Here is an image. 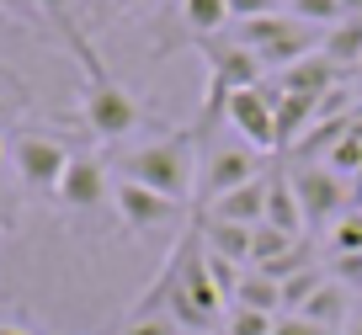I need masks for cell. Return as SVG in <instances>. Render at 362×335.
<instances>
[{"label": "cell", "mask_w": 362, "mask_h": 335, "mask_svg": "<svg viewBox=\"0 0 362 335\" xmlns=\"http://www.w3.org/2000/svg\"><path fill=\"white\" fill-rule=\"evenodd\" d=\"M69 54H75L80 64V123L90 128V134L102 139V144H117V139H128L139 123H144V107H139L134 90L117 86V75L102 64V54L90 48V37H69Z\"/></svg>", "instance_id": "obj_1"}, {"label": "cell", "mask_w": 362, "mask_h": 335, "mask_svg": "<svg viewBox=\"0 0 362 335\" xmlns=\"http://www.w3.org/2000/svg\"><path fill=\"white\" fill-rule=\"evenodd\" d=\"M107 170L117 181H139V187L181 202L197 187V134H160L144 144H128L107 160Z\"/></svg>", "instance_id": "obj_2"}, {"label": "cell", "mask_w": 362, "mask_h": 335, "mask_svg": "<svg viewBox=\"0 0 362 335\" xmlns=\"http://www.w3.org/2000/svg\"><path fill=\"white\" fill-rule=\"evenodd\" d=\"M288 187H293L309 229H330V223L351 208V181H341L325 160H298V165H288Z\"/></svg>", "instance_id": "obj_3"}, {"label": "cell", "mask_w": 362, "mask_h": 335, "mask_svg": "<svg viewBox=\"0 0 362 335\" xmlns=\"http://www.w3.org/2000/svg\"><path fill=\"white\" fill-rule=\"evenodd\" d=\"M197 165H203V176H197V202H203V208L218 202L224 192L267 176V170H261V149H250V144H208Z\"/></svg>", "instance_id": "obj_4"}, {"label": "cell", "mask_w": 362, "mask_h": 335, "mask_svg": "<svg viewBox=\"0 0 362 335\" xmlns=\"http://www.w3.org/2000/svg\"><path fill=\"white\" fill-rule=\"evenodd\" d=\"M11 165H16V176H22V187H27V192H37V197H54L59 181H64L69 149L59 144L54 134H16V144H11Z\"/></svg>", "instance_id": "obj_5"}, {"label": "cell", "mask_w": 362, "mask_h": 335, "mask_svg": "<svg viewBox=\"0 0 362 335\" xmlns=\"http://www.w3.org/2000/svg\"><path fill=\"white\" fill-rule=\"evenodd\" d=\"M272 101H277V90L261 80V86H245V90H229L224 101V123L235 128L240 139H245L250 149H277V112H272Z\"/></svg>", "instance_id": "obj_6"}, {"label": "cell", "mask_w": 362, "mask_h": 335, "mask_svg": "<svg viewBox=\"0 0 362 335\" xmlns=\"http://www.w3.org/2000/svg\"><path fill=\"white\" fill-rule=\"evenodd\" d=\"M54 202H59L64 213H96L102 202L112 208V170H107V160H96V155H69L64 181H59Z\"/></svg>", "instance_id": "obj_7"}, {"label": "cell", "mask_w": 362, "mask_h": 335, "mask_svg": "<svg viewBox=\"0 0 362 335\" xmlns=\"http://www.w3.org/2000/svg\"><path fill=\"white\" fill-rule=\"evenodd\" d=\"M112 213L123 218V229H160V223H170L181 213V202H170V197H160V192H149V187H139V181H117L112 176Z\"/></svg>", "instance_id": "obj_8"}, {"label": "cell", "mask_w": 362, "mask_h": 335, "mask_svg": "<svg viewBox=\"0 0 362 335\" xmlns=\"http://www.w3.org/2000/svg\"><path fill=\"white\" fill-rule=\"evenodd\" d=\"M336 86H346V75H341L320 48H315V54H304L298 64L277 69V80H272V90H283V96H330Z\"/></svg>", "instance_id": "obj_9"}, {"label": "cell", "mask_w": 362, "mask_h": 335, "mask_svg": "<svg viewBox=\"0 0 362 335\" xmlns=\"http://www.w3.org/2000/svg\"><path fill=\"white\" fill-rule=\"evenodd\" d=\"M203 218H224V223H245V229H256L261 218H267V176L245 181V187L224 192L218 202H208Z\"/></svg>", "instance_id": "obj_10"}, {"label": "cell", "mask_w": 362, "mask_h": 335, "mask_svg": "<svg viewBox=\"0 0 362 335\" xmlns=\"http://www.w3.org/2000/svg\"><path fill=\"white\" fill-rule=\"evenodd\" d=\"M261 223H272V229H283V235H293V240L309 235L304 208H298L293 187H288V170H272V176H267V218H261Z\"/></svg>", "instance_id": "obj_11"}, {"label": "cell", "mask_w": 362, "mask_h": 335, "mask_svg": "<svg viewBox=\"0 0 362 335\" xmlns=\"http://www.w3.org/2000/svg\"><path fill=\"white\" fill-rule=\"evenodd\" d=\"M267 86H272V80H267ZM272 112H277V149H293L298 139L320 123V96H283V90H277Z\"/></svg>", "instance_id": "obj_12"}, {"label": "cell", "mask_w": 362, "mask_h": 335, "mask_svg": "<svg viewBox=\"0 0 362 335\" xmlns=\"http://www.w3.org/2000/svg\"><path fill=\"white\" fill-rule=\"evenodd\" d=\"M320 54H325L346 80L357 75L362 69V16H346V22H336L330 33H320Z\"/></svg>", "instance_id": "obj_13"}, {"label": "cell", "mask_w": 362, "mask_h": 335, "mask_svg": "<svg viewBox=\"0 0 362 335\" xmlns=\"http://www.w3.org/2000/svg\"><path fill=\"white\" fill-rule=\"evenodd\" d=\"M197 235H203V245L214 256L235 261V266H250V229L245 223H224V218H203L197 213Z\"/></svg>", "instance_id": "obj_14"}, {"label": "cell", "mask_w": 362, "mask_h": 335, "mask_svg": "<svg viewBox=\"0 0 362 335\" xmlns=\"http://www.w3.org/2000/svg\"><path fill=\"white\" fill-rule=\"evenodd\" d=\"M298 314H304V319H315L320 330L336 335V330H346V319H351V298H346V288H341V282L325 277V282H320V293H315Z\"/></svg>", "instance_id": "obj_15"}, {"label": "cell", "mask_w": 362, "mask_h": 335, "mask_svg": "<svg viewBox=\"0 0 362 335\" xmlns=\"http://www.w3.org/2000/svg\"><path fill=\"white\" fill-rule=\"evenodd\" d=\"M181 27H187V43L218 37L229 27V0H181Z\"/></svg>", "instance_id": "obj_16"}, {"label": "cell", "mask_w": 362, "mask_h": 335, "mask_svg": "<svg viewBox=\"0 0 362 335\" xmlns=\"http://www.w3.org/2000/svg\"><path fill=\"white\" fill-rule=\"evenodd\" d=\"M235 303L240 309H256V314H283V288L272 277H261V271H245V282H240V293H235Z\"/></svg>", "instance_id": "obj_17"}, {"label": "cell", "mask_w": 362, "mask_h": 335, "mask_svg": "<svg viewBox=\"0 0 362 335\" xmlns=\"http://www.w3.org/2000/svg\"><path fill=\"white\" fill-rule=\"evenodd\" d=\"M293 245H298L293 235L272 229V223H256V229H250V271H256V266H272V261H277V256H288Z\"/></svg>", "instance_id": "obj_18"}, {"label": "cell", "mask_w": 362, "mask_h": 335, "mask_svg": "<svg viewBox=\"0 0 362 335\" xmlns=\"http://www.w3.org/2000/svg\"><path fill=\"white\" fill-rule=\"evenodd\" d=\"M330 256H362V208H346L336 223L325 229Z\"/></svg>", "instance_id": "obj_19"}, {"label": "cell", "mask_w": 362, "mask_h": 335, "mask_svg": "<svg viewBox=\"0 0 362 335\" xmlns=\"http://www.w3.org/2000/svg\"><path fill=\"white\" fill-rule=\"evenodd\" d=\"M288 16L304 22V27H315V33H330L336 22H346L341 0H288Z\"/></svg>", "instance_id": "obj_20"}, {"label": "cell", "mask_w": 362, "mask_h": 335, "mask_svg": "<svg viewBox=\"0 0 362 335\" xmlns=\"http://www.w3.org/2000/svg\"><path fill=\"white\" fill-rule=\"evenodd\" d=\"M117 335H181V324L170 319L165 309H149V303H139L134 314H128V324Z\"/></svg>", "instance_id": "obj_21"}, {"label": "cell", "mask_w": 362, "mask_h": 335, "mask_svg": "<svg viewBox=\"0 0 362 335\" xmlns=\"http://www.w3.org/2000/svg\"><path fill=\"white\" fill-rule=\"evenodd\" d=\"M277 319H283V314H277ZM277 319H272V314H256V309H240V303H235V309L224 314V324H218V335H272V324H277Z\"/></svg>", "instance_id": "obj_22"}, {"label": "cell", "mask_w": 362, "mask_h": 335, "mask_svg": "<svg viewBox=\"0 0 362 335\" xmlns=\"http://www.w3.org/2000/svg\"><path fill=\"white\" fill-rule=\"evenodd\" d=\"M320 282H325V277H320L315 266L298 271V277H288V282H283V314H298V309H304V303L320 293Z\"/></svg>", "instance_id": "obj_23"}, {"label": "cell", "mask_w": 362, "mask_h": 335, "mask_svg": "<svg viewBox=\"0 0 362 335\" xmlns=\"http://www.w3.org/2000/svg\"><path fill=\"white\" fill-rule=\"evenodd\" d=\"M33 6H37V16H43V22H54L59 33H64V43L86 33V27L75 22V0H33Z\"/></svg>", "instance_id": "obj_24"}, {"label": "cell", "mask_w": 362, "mask_h": 335, "mask_svg": "<svg viewBox=\"0 0 362 335\" xmlns=\"http://www.w3.org/2000/svg\"><path fill=\"white\" fill-rule=\"evenodd\" d=\"M325 165L336 170L341 181H357V170H362V144H357V139L346 134V139H341V144H336V149L325 155Z\"/></svg>", "instance_id": "obj_25"}, {"label": "cell", "mask_w": 362, "mask_h": 335, "mask_svg": "<svg viewBox=\"0 0 362 335\" xmlns=\"http://www.w3.org/2000/svg\"><path fill=\"white\" fill-rule=\"evenodd\" d=\"M288 11L283 0H229V22H256V16H277Z\"/></svg>", "instance_id": "obj_26"}, {"label": "cell", "mask_w": 362, "mask_h": 335, "mask_svg": "<svg viewBox=\"0 0 362 335\" xmlns=\"http://www.w3.org/2000/svg\"><path fill=\"white\" fill-rule=\"evenodd\" d=\"M330 282H341V288H362V256H330Z\"/></svg>", "instance_id": "obj_27"}, {"label": "cell", "mask_w": 362, "mask_h": 335, "mask_svg": "<svg viewBox=\"0 0 362 335\" xmlns=\"http://www.w3.org/2000/svg\"><path fill=\"white\" fill-rule=\"evenodd\" d=\"M272 335H330V330H320V324L304 319V314H283V319L272 324Z\"/></svg>", "instance_id": "obj_28"}, {"label": "cell", "mask_w": 362, "mask_h": 335, "mask_svg": "<svg viewBox=\"0 0 362 335\" xmlns=\"http://www.w3.org/2000/svg\"><path fill=\"white\" fill-rule=\"evenodd\" d=\"M0 11H11V16H22L27 27H43V16H37V6H33V0H0Z\"/></svg>", "instance_id": "obj_29"}, {"label": "cell", "mask_w": 362, "mask_h": 335, "mask_svg": "<svg viewBox=\"0 0 362 335\" xmlns=\"http://www.w3.org/2000/svg\"><path fill=\"white\" fill-rule=\"evenodd\" d=\"M22 101H27V96H0V123H6V117H11V112L22 107Z\"/></svg>", "instance_id": "obj_30"}, {"label": "cell", "mask_w": 362, "mask_h": 335, "mask_svg": "<svg viewBox=\"0 0 362 335\" xmlns=\"http://www.w3.org/2000/svg\"><path fill=\"white\" fill-rule=\"evenodd\" d=\"M117 11H139V6H149V0H112Z\"/></svg>", "instance_id": "obj_31"}, {"label": "cell", "mask_w": 362, "mask_h": 335, "mask_svg": "<svg viewBox=\"0 0 362 335\" xmlns=\"http://www.w3.org/2000/svg\"><path fill=\"white\" fill-rule=\"evenodd\" d=\"M341 11H346V16H362V0H341Z\"/></svg>", "instance_id": "obj_32"}, {"label": "cell", "mask_w": 362, "mask_h": 335, "mask_svg": "<svg viewBox=\"0 0 362 335\" xmlns=\"http://www.w3.org/2000/svg\"><path fill=\"white\" fill-rule=\"evenodd\" d=\"M0 335H33L27 324H0Z\"/></svg>", "instance_id": "obj_33"}, {"label": "cell", "mask_w": 362, "mask_h": 335, "mask_svg": "<svg viewBox=\"0 0 362 335\" xmlns=\"http://www.w3.org/2000/svg\"><path fill=\"white\" fill-rule=\"evenodd\" d=\"M346 335H362V314H351V319H346Z\"/></svg>", "instance_id": "obj_34"}, {"label": "cell", "mask_w": 362, "mask_h": 335, "mask_svg": "<svg viewBox=\"0 0 362 335\" xmlns=\"http://www.w3.org/2000/svg\"><path fill=\"white\" fill-rule=\"evenodd\" d=\"M181 335H197V330H181Z\"/></svg>", "instance_id": "obj_35"}, {"label": "cell", "mask_w": 362, "mask_h": 335, "mask_svg": "<svg viewBox=\"0 0 362 335\" xmlns=\"http://www.w3.org/2000/svg\"><path fill=\"white\" fill-rule=\"evenodd\" d=\"M0 155H6V144H0Z\"/></svg>", "instance_id": "obj_36"}, {"label": "cell", "mask_w": 362, "mask_h": 335, "mask_svg": "<svg viewBox=\"0 0 362 335\" xmlns=\"http://www.w3.org/2000/svg\"><path fill=\"white\" fill-rule=\"evenodd\" d=\"M86 6H96V0H86Z\"/></svg>", "instance_id": "obj_37"}, {"label": "cell", "mask_w": 362, "mask_h": 335, "mask_svg": "<svg viewBox=\"0 0 362 335\" xmlns=\"http://www.w3.org/2000/svg\"><path fill=\"white\" fill-rule=\"evenodd\" d=\"M96 6H102V0H96Z\"/></svg>", "instance_id": "obj_38"}, {"label": "cell", "mask_w": 362, "mask_h": 335, "mask_svg": "<svg viewBox=\"0 0 362 335\" xmlns=\"http://www.w3.org/2000/svg\"><path fill=\"white\" fill-rule=\"evenodd\" d=\"M0 229H6V223H0Z\"/></svg>", "instance_id": "obj_39"}]
</instances>
